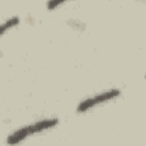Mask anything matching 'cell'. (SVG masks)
<instances>
[{"instance_id": "4", "label": "cell", "mask_w": 146, "mask_h": 146, "mask_svg": "<svg viewBox=\"0 0 146 146\" xmlns=\"http://www.w3.org/2000/svg\"><path fill=\"white\" fill-rule=\"evenodd\" d=\"M63 3V1H59V0H50V1H48L47 2V6H48V8L50 9L51 8V6H54V7H57V6H59V5H62Z\"/></svg>"}, {"instance_id": "2", "label": "cell", "mask_w": 146, "mask_h": 146, "mask_svg": "<svg viewBox=\"0 0 146 146\" xmlns=\"http://www.w3.org/2000/svg\"><path fill=\"white\" fill-rule=\"evenodd\" d=\"M121 89L119 88H111V89H106L103 90L100 92H97L92 96L86 97L82 100H80V103L76 106V112L78 113H84L88 112L102 104H105L107 102H111L113 99H115L116 97H119L121 95Z\"/></svg>"}, {"instance_id": "3", "label": "cell", "mask_w": 146, "mask_h": 146, "mask_svg": "<svg viewBox=\"0 0 146 146\" xmlns=\"http://www.w3.org/2000/svg\"><path fill=\"white\" fill-rule=\"evenodd\" d=\"M19 16H10L0 23V36L19 24Z\"/></svg>"}, {"instance_id": "1", "label": "cell", "mask_w": 146, "mask_h": 146, "mask_svg": "<svg viewBox=\"0 0 146 146\" xmlns=\"http://www.w3.org/2000/svg\"><path fill=\"white\" fill-rule=\"evenodd\" d=\"M58 123H59V119L56 116L43 117L38 121H33L31 123H27L25 125H22V127L15 129L13 132H10L7 136L6 141L10 146H15L17 144L23 143L31 136L41 133L43 131H47V130H50V129L57 127Z\"/></svg>"}]
</instances>
